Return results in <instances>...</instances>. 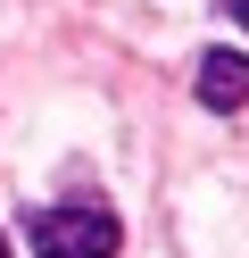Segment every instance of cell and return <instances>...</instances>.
Segmentation results:
<instances>
[{"instance_id": "2", "label": "cell", "mask_w": 249, "mask_h": 258, "mask_svg": "<svg viewBox=\"0 0 249 258\" xmlns=\"http://www.w3.org/2000/svg\"><path fill=\"white\" fill-rule=\"evenodd\" d=\"M199 100L208 108H249V58L241 50H216L208 67H199Z\"/></svg>"}, {"instance_id": "4", "label": "cell", "mask_w": 249, "mask_h": 258, "mask_svg": "<svg viewBox=\"0 0 249 258\" xmlns=\"http://www.w3.org/2000/svg\"><path fill=\"white\" fill-rule=\"evenodd\" d=\"M0 258H9V241H0Z\"/></svg>"}, {"instance_id": "1", "label": "cell", "mask_w": 249, "mask_h": 258, "mask_svg": "<svg viewBox=\"0 0 249 258\" xmlns=\"http://www.w3.org/2000/svg\"><path fill=\"white\" fill-rule=\"evenodd\" d=\"M33 250L42 258H116V217L92 200H66L33 217Z\"/></svg>"}, {"instance_id": "3", "label": "cell", "mask_w": 249, "mask_h": 258, "mask_svg": "<svg viewBox=\"0 0 249 258\" xmlns=\"http://www.w3.org/2000/svg\"><path fill=\"white\" fill-rule=\"evenodd\" d=\"M224 9H232V17H241V25H249V0H224Z\"/></svg>"}]
</instances>
